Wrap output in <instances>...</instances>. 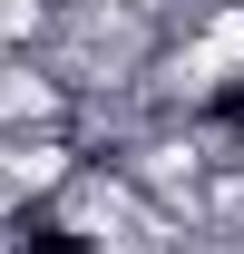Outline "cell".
<instances>
[{
    "mask_svg": "<svg viewBox=\"0 0 244 254\" xmlns=\"http://www.w3.org/2000/svg\"><path fill=\"white\" fill-rule=\"evenodd\" d=\"M20 127H68V88L39 59H0V137H20Z\"/></svg>",
    "mask_w": 244,
    "mask_h": 254,
    "instance_id": "cell-1",
    "label": "cell"
},
{
    "mask_svg": "<svg viewBox=\"0 0 244 254\" xmlns=\"http://www.w3.org/2000/svg\"><path fill=\"white\" fill-rule=\"evenodd\" d=\"M0 10H10V0H0Z\"/></svg>",
    "mask_w": 244,
    "mask_h": 254,
    "instance_id": "cell-2",
    "label": "cell"
}]
</instances>
